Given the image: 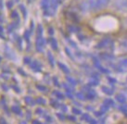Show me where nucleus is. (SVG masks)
Masks as SVG:
<instances>
[{
	"label": "nucleus",
	"mask_w": 127,
	"mask_h": 124,
	"mask_svg": "<svg viewBox=\"0 0 127 124\" xmlns=\"http://www.w3.org/2000/svg\"><path fill=\"white\" fill-rule=\"evenodd\" d=\"M109 2V0H86L81 5L82 10L88 9H101L105 7Z\"/></svg>",
	"instance_id": "obj_1"
},
{
	"label": "nucleus",
	"mask_w": 127,
	"mask_h": 124,
	"mask_svg": "<svg viewBox=\"0 0 127 124\" xmlns=\"http://www.w3.org/2000/svg\"><path fill=\"white\" fill-rule=\"evenodd\" d=\"M45 40L42 38V35H39L37 37V40H36V50L38 52H42L43 51V47L45 46Z\"/></svg>",
	"instance_id": "obj_2"
},
{
	"label": "nucleus",
	"mask_w": 127,
	"mask_h": 124,
	"mask_svg": "<svg viewBox=\"0 0 127 124\" xmlns=\"http://www.w3.org/2000/svg\"><path fill=\"white\" fill-rule=\"evenodd\" d=\"M31 68H32L34 71H40L41 69H42V65L39 63L38 61L34 60V61H32V62H31Z\"/></svg>",
	"instance_id": "obj_3"
},
{
	"label": "nucleus",
	"mask_w": 127,
	"mask_h": 124,
	"mask_svg": "<svg viewBox=\"0 0 127 124\" xmlns=\"http://www.w3.org/2000/svg\"><path fill=\"white\" fill-rule=\"evenodd\" d=\"M5 55L7 57V58H10V59H15V55L14 53L11 51V49L8 46H6V50H5Z\"/></svg>",
	"instance_id": "obj_4"
},
{
	"label": "nucleus",
	"mask_w": 127,
	"mask_h": 124,
	"mask_svg": "<svg viewBox=\"0 0 127 124\" xmlns=\"http://www.w3.org/2000/svg\"><path fill=\"white\" fill-rule=\"evenodd\" d=\"M59 67H60V69L61 70V71H63L64 73H66V74H69L70 72H71V71H70V69L66 66V65H64L63 63H59Z\"/></svg>",
	"instance_id": "obj_5"
},
{
	"label": "nucleus",
	"mask_w": 127,
	"mask_h": 124,
	"mask_svg": "<svg viewBox=\"0 0 127 124\" xmlns=\"http://www.w3.org/2000/svg\"><path fill=\"white\" fill-rule=\"evenodd\" d=\"M116 100L118 102H120L121 104H124L126 102V97L124 96V95L120 94V95H117L116 96Z\"/></svg>",
	"instance_id": "obj_6"
},
{
	"label": "nucleus",
	"mask_w": 127,
	"mask_h": 124,
	"mask_svg": "<svg viewBox=\"0 0 127 124\" xmlns=\"http://www.w3.org/2000/svg\"><path fill=\"white\" fill-rule=\"evenodd\" d=\"M109 38L102 40V41H101V42L99 43L98 45L96 46V47H97V48H101V47H104V46H107V45L109 44Z\"/></svg>",
	"instance_id": "obj_7"
},
{
	"label": "nucleus",
	"mask_w": 127,
	"mask_h": 124,
	"mask_svg": "<svg viewBox=\"0 0 127 124\" xmlns=\"http://www.w3.org/2000/svg\"><path fill=\"white\" fill-rule=\"evenodd\" d=\"M25 102H26V104H28V105H30V106H33L34 104H35V102H34V100L32 99L31 96H26L24 98Z\"/></svg>",
	"instance_id": "obj_8"
},
{
	"label": "nucleus",
	"mask_w": 127,
	"mask_h": 124,
	"mask_svg": "<svg viewBox=\"0 0 127 124\" xmlns=\"http://www.w3.org/2000/svg\"><path fill=\"white\" fill-rule=\"evenodd\" d=\"M11 111L15 114H18V115H21V108L17 106H13L11 107Z\"/></svg>",
	"instance_id": "obj_9"
},
{
	"label": "nucleus",
	"mask_w": 127,
	"mask_h": 124,
	"mask_svg": "<svg viewBox=\"0 0 127 124\" xmlns=\"http://www.w3.org/2000/svg\"><path fill=\"white\" fill-rule=\"evenodd\" d=\"M48 6H49V0H42L41 1V7H42V8L46 9V8L48 7Z\"/></svg>",
	"instance_id": "obj_10"
},
{
	"label": "nucleus",
	"mask_w": 127,
	"mask_h": 124,
	"mask_svg": "<svg viewBox=\"0 0 127 124\" xmlns=\"http://www.w3.org/2000/svg\"><path fill=\"white\" fill-rule=\"evenodd\" d=\"M47 56H48V61H49L51 67H54V64H55V60H54V57H52V54L50 52H47Z\"/></svg>",
	"instance_id": "obj_11"
},
{
	"label": "nucleus",
	"mask_w": 127,
	"mask_h": 124,
	"mask_svg": "<svg viewBox=\"0 0 127 124\" xmlns=\"http://www.w3.org/2000/svg\"><path fill=\"white\" fill-rule=\"evenodd\" d=\"M53 95H55L59 99H64V96L60 92H59V91H54Z\"/></svg>",
	"instance_id": "obj_12"
},
{
	"label": "nucleus",
	"mask_w": 127,
	"mask_h": 124,
	"mask_svg": "<svg viewBox=\"0 0 127 124\" xmlns=\"http://www.w3.org/2000/svg\"><path fill=\"white\" fill-rule=\"evenodd\" d=\"M20 9H21V12H22L23 17L26 18V17H27V11H26V8L24 7V6H23V5H20Z\"/></svg>",
	"instance_id": "obj_13"
},
{
	"label": "nucleus",
	"mask_w": 127,
	"mask_h": 124,
	"mask_svg": "<svg viewBox=\"0 0 127 124\" xmlns=\"http://www.w3.org/2000/svg\"><path fill=\"white\" fill-rule=\"evenodd\" d=\"M86 97H87L88 99H94L95 97V93L92 90V94H91V90H90V92L88 93V95L86 96Z\"/></svg>",
	"instance_id": "obj_14"
},
{
	"label": "nucleus",
	"mask_w": 127,
	"mask_h": 124,
	"mask_svg": "<svg viewBox=\"0 0 127 124\" xmlns=\"http://www.w3.org/2000/svg\"><path fill=\"white\" fill-rule=\"evenodd\" d=\"M104 104L107 106H114V102H113L112 99H105Z\"/></svg>",
	"instance_id": "obj_15"
},
{
	"label": "nucleus",
	"mask_w": 127,
	"mask_h": 124,
	"mask_svg": "<svg viewBox=\"0 0 127 124\" xmlns=\"http://www.w3.org/2000/svg\"><path fill=\"white\" fill-rule=\"evenodd\" d=\"M36 103L39 104V105H46V100L42 98V97H39L36 99Z\"/></svg>",
	"instance_id": "obj_16"
},
{
	"label": "nucleus",
	"mask_w": 127,
	"mask_h": 124,
	"mask_svg": "<svg viewBox=\"0 0 127 124\" xmlns=\"http://www.w3.org/2000/svg\"><path fill=\"white\" fill-rule=\"evenodd\" d=\"M102 90H103V92H105L107 95H109V96H110V95L113 93L112 90H109V88H107V87H105V86H104V87H102Z\"/></svg>",
	"instance_id": "obj_17"
},
{
	"label": "nucleus",
	"mask_w": 127,
	"mask_h": 124,
	"mask_svg": "<svg viewBox=\"0 0 127 124\" xmlns=\"http://www.w3.org/2000/svg\"><path fill=\"white\" fill-rule=\"evenodd\" d=\"M98 83H99L98 78H97V79H94V80H92L91 82H89V84L91 85V86H94V85H97Z\"/></svg>",
	"instance_id": "obj_18"
},
{
	"label": "nucleus",
	"mask_w": 127,
	"mask_h": 124,
	"mask_svg": "<svg viewBox=\"0 0 127 124\" xmlns=\"http://www.w3.org/2000/svg\"><path fill=\"white\" fill-rule=\"evenodd\" d=\"M119 109H120L122 112L126 113V112H127V105H126V104H124V105H123V106H121L120 107H119Z\"/></svg>",
	"instance_id": "obj_19"
},
{
	"label": "nucleus",
	"mask_w": 127,
	"mask_h": 124,
	"mask_svg": "<svg viewBox=\"0 0 127 124\" xmlns=\"http://www.w3.org/2000/svg\"><path fill=\"white\" fill-rule=\"evenodd\" d=\"M93 61H94V64H95V66L96 68H98V67H100V63H99V61H98V59L96 58V57H93Z\"/></svg>",
	"instance_id": "obj_20"
},
{
	"label": "nucleus",
	"mask_w": 127,
	"mask_h": 124,
	"mask_svg": "<svg viewBox=\"0 0 127 124\" xmlns=\"http://www.w3.org/2000/svg\"><path fill=\"white\" fill-rule=\"evenodd\" d=\"M67 81L72 85H75L76 83H77V82H76V81H74V79L71 78V77H67Z\"/></svg>",
	"instance_id": "obj_21"
},
{
	"label": "nucleus",
	"mask_w": 127,
	"mask_h": 124,
	"mask_svg": "<svg viewBox=\"0 0 127 124\" xmlns=\"http://www.w3.org/2000/svg\"><path fill=\"white\" fill-rule=\"evenodd\" d=\"M82 120H83V121H89V120H90V116H89L88 114H84V115L82 116Z\"/></svg>",
	"instance_id": "obj_22"
},
{
	"label": "nucleus",
	"mask_w": 127,
	"mask_h": 124,
	"mask_svg": "<svg viewBox=\"0 0 127 124\" xmlns=\"http://www.w3.org/2000/svg\"><path fill=\"white\" fill-rule=\"evenodd\" d=\"M51 41H52V43H51V44H52V47H53L55 50H58V44H57V41L55 39H52Z\"/></svg>",
	"instance_id": "obj_23"
},
{
	"label": "nucleus",
	"mask_w": 127,
	"mask_h": 124,
	"mask_svg": "<svg viewBox=\"0 0 127 124\" xmlns=\"http://www.w3.org/2000/svg\"><path fill=\"white\" fill-rule=\"evenodd\" d=\"M100 109H101V111H102L103 113H104V112H107V111L109 110V106H107V105L104 104V105L101 106V108H100Z\"/></svg>",
	"instance_id": "obj_24"
},
{
	"label": "nucleus",
	"mask_w": 127,
	"mask_h": 124,
	"mask_svg": "<svg viewBox=\"0 0 127 124\" xmlns=\"http://www.w3.org/2000/svg\"><path fill=\"white\" fill-rule=\"evenodd\" d=\"M50 104H51V106H55V107H57V106H59V103H58V101H57V100L51 99V101H50Z\"/></svg>",
	"instance_id": "obj_25"
},
{
	"label": "nucleus",
	"mask_w": 127,
	"mask_h": 124,
	"mask_svg": "<svg viewBox=\"0 0 127 124\" xmlns=\"http://www.w3.org/2000/svg\"><path fill=\"white\" fill-rule=\"evenodd\" d=\"M76 97H78L79 99H81V100H84L85 98L82 93H77V94H76Z\"/></svg>",
	"instance_id": "obj_26"
},
{
	"label": "nucleus",
	"mask_w": 127,
	"mask_h": 124,
	"mask_svg": "<svg viewBox=\"0 0 127 124\" xmlns=\"http://www.w3.org/2000/svg\"><path fill=\"white\" fill-rule=\"evenodd\" d=\"M98 69H99V71H101V72H103V73H109V70H107V69H104V68H102L101 66H100V67H98Z\"/></svg>",
	"instance_id": "obj_27"
},
{
	"label": "nucleus",
	"mask_w": 127,
	"mask_h": 124,
	"mask_svg": "<svg viewBox=\"0 0 127 124\" xmlns=\"http://www.w3.org/2000/svg\"><path fill=\"white\" fill-rule=\"evenodd\" d=\"M65 51H66V53H67L68 56H69V57H71V59H72V60H73V57H72V55H71V53L70 52V50H69V48H67V47H66V48H65Z\"/></svg>",
	"instance_id": "obj_28"
},
{
	"label": "nucleus",
	"mask_w": 127,
	"mask_h": 124,
	"mask_svg": "<svg viewBox=\"0 0 127 124\" xmlns=\"http://www.w3.org/2000/svg\"><path fill=\"white\" fill-rule=\"evenodd\" d=\"M23 62H24L25 64H30L31 62H32V60H31V58H30L29 57H24Z\"/></svg>",
	"instance_id": "obj_29"
},
{
	"label": "nucleus",
	"mask_w": 127,
	"mask_h": 124,
	"mask_svg": "<svg viewBox=\"0 0 127 124\" xmlns=\"http://www.w3.org/2000/svg\"><path fill=\"white\" fill-rule=\"evenodd\" d=\"M29 34H30V32H29V31H26V32H24V38L26 39L27 42H29V37H30Z\"/></svg>",
	"instance_id": "obj_30"
},
{
	"label": "nucleus",
	"mask_w": 127,
	"mask_h": 124,
	"mask_svg": "<svg viewBox=\"0 0 127 124\" xmlns=\"http://www.w3.org/2000/svg\"><path fill=\"white\" fill-rule=\"evenodd\" d=\"M10 17L12 19H17V18H18V13H17V11H13V12L10 14Z\"/></svg>",
	"instance_id": "obj_31"
},
{
	"label": "nucleus",
	"mask_w": 127,
	"mask_h": 124,
	"mask_svg": "<svg viewBox=\"0 0 127 124\" xmlns=\"http://www.w3.org/2000/svg\"><path fill=\"white\" fill-rule=\"evenodd\" d=\"M56 116H57L58 118H59L60 120H61V121H64V120H65V117H64V116H63V115H62L61 113H57V114H56Z\"/></svg>",
	"instance_id": "obj_32"
},
{
	"label": "nucleus",
	"mask_w": 127,
	"mask_h": 124,
	"mask_svg": "<svg viewBox=\"0 0 127 124\" xmlns=\"http://www.w3.org/2000/svg\"><path fill=\"white\" fill-rule=\"evenodd\" d=\"M72 112H73L74 114H76V115H80L81 114V111H80V109H78V108H72Z\"/></svg>",
	"instance_id": "obj_33"
},
{
	"label": "nucleus",
	"mask_w": 127,
	"mask_h": 124,
	"mask_svg": "<svg viewBox=\"0 0 127 124\" xmlns=\"http://www.w3.org/2000/svg\"><path fill=\"white\" fill-rule=\"evenodd\" d=\"M37 89L38 90H40V91H46V87H45V86H43V85H37Z\"/></svg>",
	"instance_id": "obj_34"
},
{
	"label": "nucleus",
	"mask_w": 127,
	"mask_h": 124,
	"mask_svg": "<svg viewBox=\"0 0 127 124\" xmlns=\"http://www.w3.org/2000/svg\"><path fill=\"white\" fill-rule=\"evenodd\" d=\"M42 32H43L42 25H39L38 26V35H42Z\"/></svg>",
	"instance_id": "obj_35"
},
{
	"label": "nucleus",
	"mask_w": 127,
	"mask_h": 124,
	"mask_svg": "<svg viewBox=\"0 0 127 124\" xmlns=\"http://www.w3.org/2000/svg\"><path fill=\"white\" fill-rule=\"evenodd\" d=\"M67 119L69 121H76V117H73V116H68Z\"/></svg>",
	"instance_id": "obj_36"
},
{
	"label": "nucleus",
	"mask_w": 127,
	"mask_h": 124,
	"mask_svg": "<svg viewBox=\"0 0 127 124\" xmlns=\"http://www.w3.org/2000/svg\"><path fill=\"white\" fill-rule=\"evenodd\" d=\"M120 64L123 65V66H127V58L126 59H124V60L120 61Z\"/></svg>",
	"instance_id": "obj_37"
},
{
	"label": "nucleus",
	"mask_w": 127,
	"mask_h": 124,
	"mask_svg": "<svg viewBox=\"0 0 127 124\" xmlns=\"http://www.w3.org/2000/svg\"><path fill=\"white\" fill-rule=\"evenodd\" d=\"M3 32H4V29L3 27L0 25V37H2V38H4V34H3Z\"/></svg>",
	"instance_id": "obj_38"
},
{
	"label": "nucleus",
	"mask_w": 127,
	"mask_h": 124,
	"mask_svg": "<svg viewBox=\"0 0 127 124\" xmlns=\"http://www.w3.org/2000/svg\"><path fill=\"white\" fill-rule=\"evenodd\" d=\"M7 6L8 8H11L12 6H13V2H12V1H8V2L7 3Z\"/></svg>",
	"instance_id": "obj_39"
},
{
	"label": "nucleus",
	"mask_w": 127,
	"mask_h": 124,
	"mask_svg": "<svg viewBox=\"0 0 127 124\" xmlns=\"http://www.w3.org/2000/svg\"><path fill=\"white\" fill-rule=\"evenodd\" d=\"M60 108L62 109V111H63V112L67 111V106H65V105H60Z\"/></svg>",
	"instance_id": "obj_40"
},
{
	"label": "nucleus",
	"mask_w": 127,
	"mask_h": 124,
	"mask_svg": "<svg viewBox=\"0 0 127 124\" xmlns=\"http://www.w3.org/2000/svg\"><path fill=\"white\" fill-rule=\"evenodd\" d=\"M108 80H109V82H110V83H115V82H116V80H115V79L110 78V77H109V78H108Z\"/></svg>",
	"instance_id": "obj_41"
},
{
	"label": "nucleus",
	"mask_w": 127,
	"mask_h": 124,
	"mask_svg": "<svg viewBox=\"0 0 127 124\" xmlns=\"http://www.w3.org/2000/svg\"><path fill=\"white\" fill-rule=\"evenodd\" d=\"M103 114H104V113H103L101 110H100L99 112H95V116H97V117H100V116H102Z\"/></svg>",
	"instance_id": "obj_42"
},
{
	"label": "nucleus",
	"mask_w": 127,
	"mask_h": 124,
	"mask_svg": "<svg viewBox=\"0 0 127 124\" xmlns=\"http://www.w3.org/2000/svg\"><path fill=\"white\" fill-rule=\"evenodd\" d=\"M48 33H49V35H53V34H54L53 28H49V30H48Z\"/></svg>",
	"instance_id": "obj_43"
},
{
	"label": "nucleus",
	"mask_w": 127,
	"mask_h": 124,
	"mask_svg": "<svg viewBox=\"0 0 127 124\" xmlns=\"http://www.w3.org/2000/svg\"><path fill=\"white\" fill-rule=\"evenodd\" d=\"M35 113L36 114H42L43 113V109L42 108H37L35 111Z\"/></svg>",
	"instance_id": "obj_44"
},
{
	"label": "nucleus",
	"mask_w": 127,
	"mask_h": 124,
	"mask_svg": "<svg viewBox=\"0 0 127 124\" xmlns=\"http://www.w3.org/2000/svg\"><path fill=\"white\" fill-rule=\"evenodd\" d=\"M53 82H54V83H55V85H56V86H58V85H59V82H58V79H57L56 77L53 79Z\"/></svg>",
	"instance_id": "obj_45"
},
{
	"label": "nucleus",
	"mask_w": 127,
	"mask_h": 124,
	"mask_svg": "<svg viewBox=\"0 0 127 124\" xmlns=\"http://www.w3.org/2000/svg\"><path fill=\"white\" fill-rule=\"evenodd\" d=\"M19 71H20V73H21V75H24V76H26V73H25L24 71H22L21 69H19Z\"/></svg>",
	"instance_id": "obj_46"
},
{
	"label": "nucleus",
	"mask_w": 127,
	"mask_h": 124,
	"mask_svg": "<svg viewBox=\"0 0 127 124\" xmlns=\"http://www.w3.org/2000/svg\"><path fill=\"white\" fill-rule=\"evenodd\" d=\"M45 119H46L47 121H52V119L50 118V116H46V117H45Z\"/></svg>",
	"instance_id": "obj_47"
},
{
	"label": "nucleus",
	"mask_w": 127,
	"mask_h": 124,
	"mask_svg": "<svg viewBox=\"0 0 127 124\" xmlns=\"http://www.w3.org/2000/svg\"><path fill=\"white\" fill-rule=\"evenodd\" d=\"M0 123H7V121H5L3 118H0Z\"/></svg>",
	"instance_id": "obj_48"
},
{
	"label": "nucleus",
	"mask_w": 127,
	"mask_h": 124,
	"mask_svg": "<svg viewBox=\"0 0 127 124\" xmlns=\"http://www.w3.org/2000/svg\"><path fill=\"white\" fill-rule=\"evenodd\" d=\"M67 96H68V97H70V98H72V96H71V92H69V91H67Z\"/></svg>",
	"instance_id": "obj_49"
},
{
	"label": "nucleus",
	"mask_w": 127,
	"mask_h": 124,
	"mask_svg": "<svg viewBox=\"0 0 127 124\" xmlns=\"http://www.w3.org/2000/svg\"><path fill=\"white\" fill-rule=\"evenodd\" d=\"M31 118V111H27V119H30Z\"/></svg>",
	"instance_id": "obj_50"
},
{
	"label": "nucleus",
	"mask_w": 127,
	"mask_h": 124,
	"mask_svg": "<svg viewBox=\"0 0 127 124\" xmlns=\"http://www.w3.org/2000/svg\"><path fill=\"white\" fill-rule=\"evenodd\" d=\"M86 108H87V110H92V109H93V107H92V106H86Z\"/></svg>",
	"instance_id": "obj_51"
},
{
	"label": "nucleus",
	"mask_w": 127,
	"mask_h": 124,
	"mask_svg": "<svg viewBox=\"0 0 127 124\" xmlns=\"http://www.w3.org/2000/svg\"><path fill=\"white\" fill-rule=\"evenodd\" d=\"M32 122H33V123H39V124L41 123V122H40L39 121H32Z\"/></svg>",
	"instance_id": "obj_52"
},
{
	"label": "nucleus",
	"mask_w": 127,
	"mask_h": 124,
	"mask_svg": "<svg viewBox=\"0 0 127 124\" xmlns=\"http://www.w3.org/2000/svg\"><path fill=\"white\" fill-rule=\"evenodd\" d=\"M13 88H14L15 90L17 91V92H20V89H19V88H16V86H13Z\"/></svg>",
	"instance_id": "obj_53"
},
{
	"label": "nucleus",
	"mask_w": 127,
	"mask_h": 124,
	"mask_svg": "<svg viewBox=\"0 0 127 124\" xmlns=\"http://www.w3.org/2000/svg\"><path fill=\"white\" fill-rule=\"evenodd\" d=\"M3 7V2H2V0H0V7Z\"/></svg>",
	"instance_id": "obj_54"
},
{
	"label": "nucleus",
	"mask_w": 127,
	"mask_h": 124,
	"mask_svg": "<svg viewBox=\"0 0 127 124\" xmlns=\"http://www.w3.org/2000/svg\"><path fill=\"white\" fill-rule=\"evenodd\" d=\"M2 86H3V89H4V90H6V91H7V88H6V87H7V86H6V85H2Z\"/></svg>",
	"instance_id": "obj_55"
},
{
	"label": "nucleus",
	"mask_w": 127,
	"mask_h": 124,
	"mask_svg": "<svg viewBox=\"0 0 127 124\" xmlns=\"http://www.w3.org/2000/svg\"><path fill=\"white\" fill-rule=\"evenodd\" d=\"M0 61H1V57H0Z\"/></svg>",
	"instance_id": "obj_56"
},
{
	"label": "nucleus",
	"mask_w": 127,
	"mask_h": 124,
	"mask_svg": "<svg viewBox=\"0 0 127 124\" xmlns=\"http://www.w3.org/2000/svg\"><path fill=\"white\" fill-rule=\"evenodd\" d=\"M28 1H29V2H30V1H31V0H28Z\"/></svg>",
	"instance_id": "obj_57"
}]
</instances>
